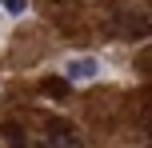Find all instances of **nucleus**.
I'll return each instance as SVG.
<instances>
[{
	"label": "nucleus",
	"mask_w": 152,
	"mask_h": 148,
	"mask_svg": "<svg viewBox=\"0 0 152 148\" xmlns=\"http://www.w3.org/2000/svg\"><path fill=\"white\" fill-rule=\"evenodd\" d=\"M36 148H80V136H76L72 124H64V120H48L44 132H40Z\"/></svg>",
	"instance_id": "obj_1"
},
{
	"label": "nucleus",
	"mask_w": 152,
	"mask_h": 148,
	"mask_svg": "<svg viewBox=\"0 0 152 148\" xmlns=\"http://www.w3.org/2000/svg\"><path fill=\"white\" fill-rule=\"evenodd\" d=\"M4 140L12 144V148H28V144H24V132H20V124H4Z\"/></svg>",
	"instance_id": "obj_3"
},
{
	"label": "nucleus",
	"mask_w": 152,
	"mask_h": 148,
	"mask_svg": "<svg viewBox=\"0 0 152 148\" xmlns=\"http://www.w3.org/2000/svg\"><path fill=\"white\" fill-rule=\"evenodd\" d=\"M64 76H68L72 84H88V80L100 76V60L96 56H72V60L64 64Z\"/></svg>",
	"instance_id": "obj_2"
},
{
	"label": "nucleus",
	"mask_w": 152,
	"mask_h": 148,
	"mask_svg": "<svg viewBox=\"0 0 152 148\" xmlns=\"http://www.w3.org/2000/svg\"><path fill=\"white\" fill-rule=\"evenodd\" d=\"M0 8H4L8 16H24V8H28V0H0Z\"/></svg>",
	"instance_id": "obj_4"
}]
</instances>
